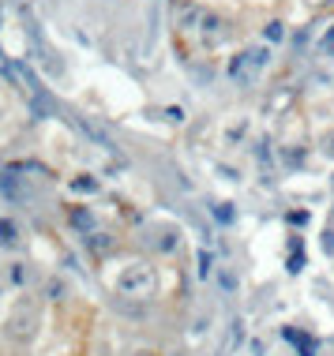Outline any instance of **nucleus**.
Returning <instances> with one entry per match:
<instances>
[{
    "label": "nucleus",
    "mask_w": 334,
    "mask_h": 356,
    "mask_svg": "<svg viewBox=\"0 0 334 356\" xmlns=\"http://www.w3.org/2000/svg\"><path fill=\"white\" fill-rule=\"evenodd\" d=\"M117 289L124 296H150L154 293V270L147 263H132L117 274Z\"/></svg>",
    "instance_id": "f257e3e1"
},
{
    "label": "nucleus",
    "mask_w": 334,
    "mask_h": 356,
    "mask_svg": "<svg viewBox=\"0 0 334 356\" xmlns=\"http://www.w3.org/2000/svg\"><path fill=\"white\" fill-rule=\"evenodd\" d=\"M267 56H271L267 49H244V53L233 60V68H229V75H233L237 83H252L255 75H260V68L267 64Z\"/></svg>",
    "instance_id": "f03ea898"
},
{
    "label": "nucleus",
    "mask_w": 334,
    "mask_h": 356,
    "mask_svg": "<svg viewBox=\"0 0 334 356\" xmlns=\"http://www.w3.org/2000/svg\"><path fill=\"white\" fill-rule=\"evenodd\" d=\"M31 330H34V307L19 304L12 312V319H8V334H12L15 341H23V338H31Z\"/></svg>",
    "instance_id": "7ed1b4c3"
},
{
    "label": "nucleus",
    "mask_w": 334,
    "mask_h": 356,
    "mask_svg": "<svg viewBox=\"0 0 334 356\" xmlns=\"http://www.w3.org/2000/svg\"><path fill=\"white\" fill-rule=\"evenodd\" d=\"M319 150L327 154V158H334V131H327V136H323V143H319Z\"/></svg>",
    "instance_id": "20e7f679"
},
{
    "label": "nucleus",
    "mask_w": 334,
    "mask_h": 356,
    "mask_svg": "<svg viewBox=\"0 0 334 356\" xmlns=\"http://www.w3.org/2000/svg\"><path fill=\"white\" fill-rule=\"evenodd\" d=\"M98 184H94V180H75V191H94Z\"/></svg>",
    "instance_id": "39448f33"
}]
</instances>
